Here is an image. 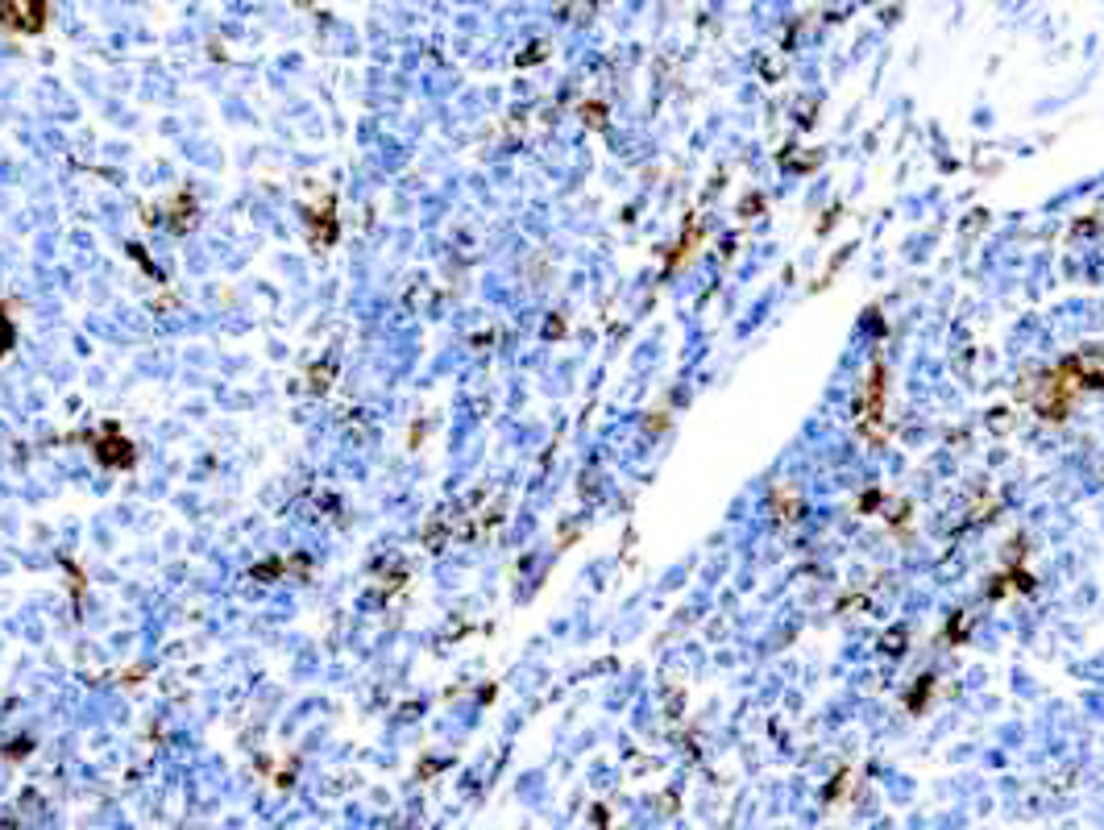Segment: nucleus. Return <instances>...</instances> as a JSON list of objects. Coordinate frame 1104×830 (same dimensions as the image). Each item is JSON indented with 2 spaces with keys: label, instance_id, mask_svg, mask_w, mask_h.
<instances>
[{
  "label": "nucleus",
  "instance_id": "obj_1",
  "mask_svg": "<svg viewBox=\"0 0 1104 830\" xmlns=\"http://www.w3.org/2000/svg\"><path fill=\"white\" fill-rule=\"evenodd\" d=\"M9 345H13V324H9L5 312H0V353H9Z\"/></svg>",
  "mask_w": 1104,
  "mask_h": 830
}]
</instances>
